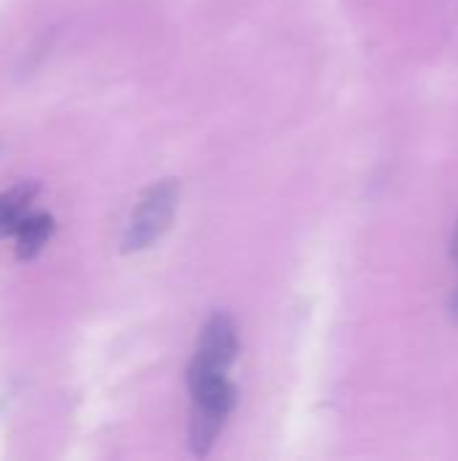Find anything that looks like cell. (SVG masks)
Returning a JSON list of instances; mask_svg holds the SVG:
<instances>
[{
	"label": "cell",
	"instance_id": "cell-3",
	"mask_svg": "<svg viewBox=\"0 0 458 461\" xmlns=\"http://www.w3.org/2000/svg\"><path fill=\"white\" fill-rule=\"evenodd\" d=\"M192 400L194 402H192V421H189V446L194 456H208V451L213 448L216 438L221 435L235 408L238 392L227 378L192 392Z\"/></svg>",
	"mask_w": 458,
	"mask_h": 461
},
{
	"label": "cell",
	"instance_id": "cell-2",
	"mask_svg": "<svg viewBox=\"0 0 458 461\" xmlns=\"http://www.w3.org/2000/svg\"><path fill=\"white\" fill-rule=\"evenodd\" d=\"M175 208H178V184L170 181V178L154 184L140 197L138 208L132 211V219L127 224L121 249L127 254H132V251H143V249L154 246L170 230Z\"/></svg>",
	"mask_w": 458,
	"mask_h": 461
},
{
	"label": "cell",
	"instance_id": "cell-1",
	"mask_svg": "<svg viewBox=\"0 0 458 461\" xmlns=\"http://www.w3.org/2000/svg\"><path fill=\"white\" fill-rule=\"evenodd\" d=\"M238 357V327L227 313H213L202 327L194 359L189 365V389H205L227 381V373Z\"/></svg>",
	"mask_w": 458,
	"mask_h": 461
},
{
	"label": "cell",
	"instance_id": "cell-7",
	"mask_svg": "<svg viewBox=\"0 0 458 461\" xmlns=\"http://www.w3.org/2000/svg\"><path fill=\"white\" fill-rule=\"evenodd\" d=\"M451 251H454V259L458 262V227H456V235H454V249H451Z\"/></svg>",
	"mask_w": 458,
	"mask_h": 461
},
{
	"label": "cell",
	"instance_id": "cell-5",
	"mask_svg": "<svg viewBox=\"0 0 458 461\" xmlns=\"http://www.w3.org/2000/svg\"><path fill=\"white\" fill-rule=\"evenodd\" d=\"M54 232V219L49 213H30L19 230H16V257L19 259H35L40 254V249L46 246V240Z\"/></svg>",
	"mask_w": 458,
	"mask_h": 461
},
{
	"label": "cell",
	"instance_id": "cell-4",
	"mask_svg": "<svg viewBox=\"0 0 458 461\" xmlns=\"http://www.w3.org/2000/svg\"><path fill=\"white\" fill-rule=\"evenodd\" d=\"M38 186L32 181H22L5 192H0V238H13L19 224L30 216V203L35 200Z\"/></svg>",
	"mask_w": 458,
	"mask_h": 461
},
{
	"label": "cell",
	"instance_id": "cell-6",
	"mask_svg": "<svg viewBox=\"0 0 458 461\" xmlns=\"http://www.w3.org/2000/svg\"><path fill=\"white\" fill-rule=\"evenodd\" d=\"M448 311H451V319H454V321H458V286H456V289H454V294H451Z\"/></svg>",
	"mask_w": 458,
	"mask_h": 461
}]
</instances>
